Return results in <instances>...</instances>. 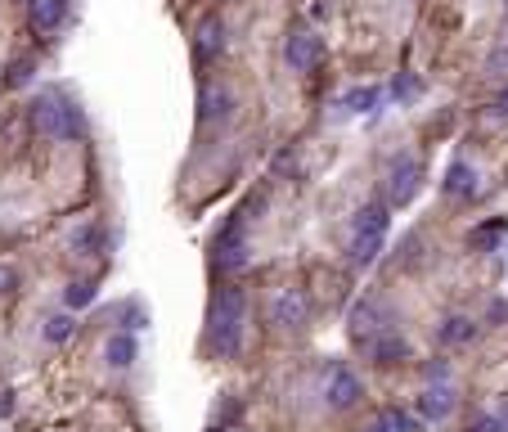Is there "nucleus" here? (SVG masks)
<instances>
[{
    "label": "nucleus",
    "instance_id": "obj_1",
    "mask_svg": "<svg viewBox=\"0 0 508 432\" xmlns=\"http://www.w3.org/2000/svg\"><path fill=\"white\" fill-rule=\"evenodd\" d=\"M243 324H248V293L239 284H226L211 298V316H207V342L221 360H234L243 347Z\"/></svg>",
    "mask_w": 508,
    "mask_h": 432
},
{
    "label": "nucleus",
    "instance_id": "obj_2",
    "mask_svg": "<svg viewBox=\"0 0 508 432\" xmlns=\"http://www.w3.org/2000/svg\"><path fill=\"white\" fill-rule=\"evenodd\" d=\"M32 122H36V131L45 135V140H77L82 135V108L72 104V100H63V95H41L36 104H32Z\"/></svg>",
    "mask_w": 508,
    "mask_h": 432
},
{
    "label": "nucleus",
    "instance_id": "obj_3",
    "mask_svg": "<svg viewBox=\"0 0 508 432\" xmlns=\"http://www.w3.org/2000/svg\"><path fill=\"white\" fill-rule=\"evenodd\" d=\"M423 185V163L414 154H396L383 172V189H387V207H405Z\"/></svg>",
    "mask_w": 508,
    "mask_h": 432
},
{
    "label": "nucleus",
    "instance_id": "obj_4",
    "mask_svg": "<svg viewBox=\"0 0 508 432\" xmlns=\"http://www.w3.org/2000/svg\"><path fill=\"white\" fill-rule=\"evenodd\" d=\"M283 63L288 72H315L324 63V36H315L311 28H293L283 36Z\"/></svg>",
    "mask_w": 508,
    "mask_h": 432
},
{
    "label": "nucleus",
    "instance_id": "obj_5",
    "mask_svg": "<svg viewBox=\"0 0 508 432\" xmlns=\"http://www.w3.org/2000/svg\"><path fill=\"white\" fill-rule=\"evenodd\" d=\"M346 329H351L355 342H374L378 333H387L392 329V316H387L383 298H360L351 307V316H346Z\"/></svg>",
    "mask_w": 508,
    "mask_h": 432
},
{
    "label": "nucleus",
    "instance_id": "obj_6",
    "mask_svg": "<svg viewBox=\"0 0 508 432\" xmlns=\"http://www.w3.org/2000/svg\"><path fill=\"white\" fill-rule=\"evenodd\" d=\"M243 261H248V207L234 212L230 221H226V230L216 235V266L234 270V266H243Z\"/></svg>",
    "mask_w": 508,
    "mask_h": 432
},
{
    "label": "nucleus",
    "instance_id": "obj_7",
    "mask_svg": "<svg viewBox=\"0 0 508 432\" xmlns=\"http://www.w3.org/2000/svg\"><path fill=\"white\" fill-rule=\"evenodd\" d=\"M360 396H365V379H360L355 370H346V365H337L329 379H324V405L329 410H351V405H360Z\"/></svg>",
    "mask_w": 508,
    "mask_h": 432
},
{
    "label": "nucleus",
    "instance_id": "obj_8",
    "mask_svg": "<svg viewBox=\"0 0 508 432\" xmlns=\"http://www.w3.org/2000/svg\"><path fill=\"white\" fill-rule=\"evenodd\" d=\"M311 320V302L302 288H279L274 302H270V324L274 329H302Z\"/></svg>",
    "mask_w": 508,
    "mask_h": 432
},
{
    "label": "nucleus",
    "instance_id": "obj_9",
    "mask_svg": "<svg viewBox=\"0 0 508 432\" xmlns=\"http://www.w3.org/2000/svg\"><path fill=\"white\" fill-rule=\"evenodd\" d=\"M414 414L423 423H446L455 414V388L450 383H427L418 396H414Z\"/></svg>",
    "mask_w": 508,
    "mask_h": 432
},
{
    "label": "nucleus",
    "instance_id": "obj_10",
    "mask_svg": "<svg viewBox=\"0 0 508 432\" xmlns=\"http://www.w3.org/2000/svg\"><path fill=\"white\" fill-rule=\"evenodd\" d=\"M387 230H392V207L387 203H365L351 216L346 239H387Z\"/></svg>",
    "mask_w": 508,
    "mask_h": 432
},
{
    "label": "nucleus",
    "instance_id": "obj_11",
    "mask_svg": "<svg viewBox=\"0 0 508 432\" xmlns=\"http://www.w3.org/2000/svg\"><path fill=\"white\" fill-rule=\"evenodd\" d=\"M194 54L198 63H211L226 54V19L221 14H202L198 28H194Z\"/></svg>",
    "mask_w": 508,
    "mask_h": 432
},
{
    "label": "nucleus",
    "instance_id": "obj_12",
    "mask_svg": "<svg viewBox=\"0 0 508 432\" xmlns=\"http://www.w3.org/2000/svg\"><path fill=\"white\" fill-rule=\"evenodd\" d=\"M230 113H234V95L226 91V86H202L198 91V122H230Z\"/></svg>",
    "mask_w": 508,
    "mask_h": 432
},
{
    "label": "nucleus",
    "instance_id": "obj_13",
    "mask_svg": "<svg viewBox=\"0 0 508 432\" xmlns=\"http://www.w3.org/2000/svg\"><path fill=\"white\" fill-rule=\"evenodd\" d=\"M441 189H446L450 198H472V194L481 189V176H477V167H472V163L455 158V163L446 167V180H441Z\"/></svg>",
    "mask_w": 508,
    "mask_h": 432
},
{
    "label": "nucleus",
    "instance_id": "obj_14",
    "mask_svg": "<svg viewBox=\"0 0 508 432\" xmlns=\"http://www.w3.org/2000/svg\"><path fill=\"white\" fill-rule=\"evenodd\" d=\"M369 356L378 360V365H401V360H409V338L405 333H396V329H387V333H378L374 342H369Z\"/></svg>",
    "mask_w": 508,
    "mask_h": 432
},
{
    "label": "nucleus",
    "instance_id": "obj_15",
    "mask_svg": "<svg viewBox=\"0 0 508 432\" xmlns=\"http://www.w3.org/2000/svg\"><path fill=\"white\" fill-rule=\"evenodd\" d=\"M437 342L441 347H472L477 342V320L472 316H446L441 324H437Z\"/></svg>",
    "mask_w": 508,
    "mask_h": 432
},
{
    "label": "nucleus",
    "instance_id": "obj_16",
    "mask_svg": "<svg viewBox=\"0 0 508 432\" xmlns=\"http://www.w3.org/2000/svg\"><path fill=\"white\" fill-rule=\"evenodd\" d=\"M104 360H108V370H131L135 360H139V342H135V333L117 329V333L104 342Z\"/></svg>",
    "mask_w": 508,
    "mask_h": 432
},
{
    "label": "nucleus",
    "instance_id": "obj_17",
    "mask_svg": "<svg viewBox=\"0 0 508 432\" xmlns=\"http://www.w3.org/2000/svg\"><path fill=\"white\" fill-rule=\"evenodd\" d=\"M72 252H77V257H99L104 252V226L99 221H82L77 230H72Z\"/></svg>",
    "mask_w": 508,
    "mask_h": 432
},
{
    "label": "nucleus",
    "instance_id": "obj_18",
    "mask_svg": "<svg viewBox=\"0 0 508 432\" xmlns=\"http://www.w3.org/2000/svg\"><path fill=\"white\" fill-rule=\"evenodd\" d=\"M378 104H383V91H378V86H351V91L342 95V113H351V117L374 113Z\"/></svg>",
    "mask_w": 508,
    "mask_h": 432
},
{
    "label": "nucleus",
    "instance_id": "obj_19",
    "mask_svg": "<svg viewBox=\"0 0 508 432\" xmlns=\"http://www.w3.org/2000/svg\"><path fill=\"white\" fill-rule=\"evenodd\" d=\"M67 14V0H32V28L36 32H54Z\"/></svg>",
    "mask_w": 508,
    "mask_h": 432
},
{
    "label": "nucleus",
    "instance_id": "obj_20",
    "mask_svg": "<svg viewBox=\"0 0 508 432\" xmlns=\"http://www.w3.org/2000/svg\"><path fill=\"white\" fill-rule=\"evenodd\" d=\"M95 298H99L95 279H72V284L63 288V307H67V311H86Z\"/></svg>",
    "mask_w": 508,
    "mask_h": 432
},
{
    "label": "nucleus",
    "instance_id": "obj_21",
    "mask_svg": "<svg viewBox=\"0 0 508 432\" xmlns=\"http://www.w3.org/2000/svg\"><path fill=\"white\" fill-rule=\"evenodd\" d=\"M72 333H77V316H72V311H59V316H50V320H45V329H41V338H45L50 347H63Z\"/></svg>",
    "mask_w": 508,
    "mask_h": 432
},
{
    "label": "nucleus",
    "instance_id": "obj_22",
    "mask_svg": "<svg viewBox=\"0 0 508 432\" xmlns=\"http://www.w3.org/2000/svg\"><path fill=\"white\" fill-rule=\"evenodd\" d=\"M383 248H387V239H346L351 266H374V261L383 257Z\"/></svg>",
    "mask_w": 508,
    "mask_h": 432
},
{
    "label": "nucleus",
    "instance_id": "obj_23",
    "mask_svg": "<svg viewBox=\"0 0 508 432\" xmlns=\"http://www.w3.org/2000/svg\"><path fill=\"white\" fill-rule=\"evenodd\" d=\"M383 419L392 423V432H423V419L414 410H387Z\"/></svg>",
    "mask_w": 508,
    "mask_h": 432
},
{
    "label": "nucleus",
    "instance_id": "obj_24",
    "mask_svg": "<svg viewBox=\"0 0 508 432\" xmlns=\"http://www.w3.org/2000/svg\"><path fill=\"white\" fill-rule=\"evenodd\" d=\"M486 72H490L495 82H508V41L490 50V59H486Z\"/></svg>",
    "mask_w": 508,
    "mask_h": 432
},
{
    "label": "nucleus",
    "instance_id": "obj_25",
    "mask_svg": "<svg viewBox=\"0 0 508 432\" xmlns=\"http://www.w3.org/2000/svg\"><path fill=\"white\" fill-rule=\"evenodd\" d=\"M122 324H126V333H135V329L149 324V316H144V307H139V302H126V307H122Z\"/></svg>",
    "mask_w": 508,
    "mask_h": 432
},
{
    "label": "nucleus",
    "instance_id": "obj_26",
    "mask_svg": "<svg viewBox=\"0 0 508 432\" xmlns=\"http://www.w3.org/2000/svg\"><path fill=\"white\" fill-rule=\"evenodd\" d=\"M418 91H423V82H418V77H409V72H401L396 86H392V95H396V100H414Z\"/></svg>",
    "mask_w": 508,
    "mask_h": 432
},
{
    "label": "nucleus",
    "instance_id": "obj_27",
    "mask_svg": "<svg viewBox=\"0 0 508 432\" xmlns=\"http://www.w3.org/2000/svg\"><path fill=\"white\" fill-rule=\"evenodd\" d=\"M32 82V59H19L14 68H10V77H5V86H28Z\"/></svg>",
    "mask_w": 508,
    "mask_h": 432
},
{
    "label": "nucleus",
    "instance_id": "obj_28",
    "mask_svg": "<svg viewBox=\"0 0 508 432\" xmlns=\"http://www.w3.org/2000/svg\"><path fill=\"white\" fill-rule=\"evenodd\" d=\"M468 432H508V428L499 423V414H477V419L468 423Z\"/></svg>",
    "mask_w": 508,
    "mask_h": 432
},
{
    "label": "nucleus",
    "instance_id": "obj_29",
    "mask_svg": "<svg viewBox=\"0 0 508 432\" xmlns=\"http://www.w3.org/2000/svg\"><path fill=\"white\" fill-rule=\"evenodd\" d=\"M14 288H19V270H14V266H5V261H0V298H10Z\"/></svg>",
    "mask_w": 508,
    "mask_h": 432
},
{
    "label": "nucleus",
    "instance_id": "obj_30",
    "mask_svg": "<svg viewBox=\"0 0 508 432\" xmlns=\"http://www.w3.org/2000/svg\"><path fill=\"white\" fill-rule=\"evenodd\" d=\"M490 113H495V117H508V91H504V95H495V104H490Z\"/></svg>",
    "mask_w": 508,
    "mask_h": 432
},
{
    "label": "nucleus",
    "instance_id": "obj_31",
    "mask_svg": "<svg viewBox=\"0 0 508 432\" xmlns=\"http://www.w3.org/2000/svg\"><path fill=\"white\" fill-rule=\"evenodd\" d=\"M0 414H14V392H0Z\"/></svg>",
    "mask_w": 508,
    "mask_h": 432
},
{
    "label": "nucleus",
    "instance_id": "obj_32",
    "mask_svg": "<svg viewBox=\"0 0 508 432\" xmlns=\"http://www.w3.org/2000/svg\"><path fill=\"white\" fill-rule=\"evenodd\" d=\"M495 414H499V423H504V428H508V392H504V396H499V410H495Z\"/></svg>",
    "mask_w": 508,
    "mask_h": 432
},
{
    "label": "nucleus",
    "instance_id": "obj_33",
    "mask_svg": "<svg viewBox=\"0 0 508 432\" xmlns=\"http://www.w3.org/2000/svg\"><path fill=\"white\" fill-rule=\"evenodd\" d=\"M365 432H392V423H387V419H378V423H374V428H365Z\"/></svg>",
    "mask_w": 508,
    "mask_h": 432
},
{
    "label": "nucleus",
    "instance_id": "obj_34",
    "mask_svg": "<svg viewBox=\"0 0 508 432\" xmlns=\"http://www.w3.org/2000/svg\"><path fill=\"white\" fill-rule=\"evenodd\" d=\"M504 5H508V0H504Z\"/></svg>",
    "mask_w": 508,
    "mask_h": 432
}]
</instances>
